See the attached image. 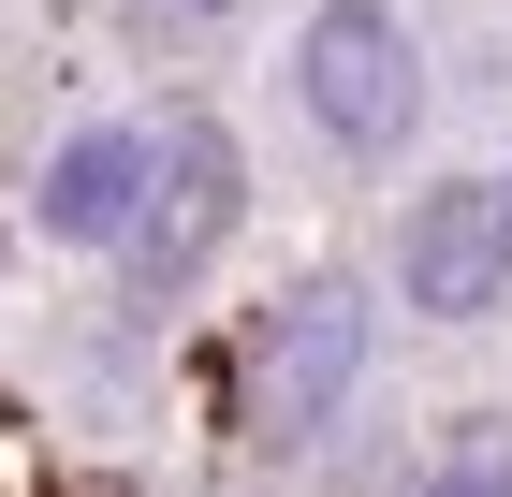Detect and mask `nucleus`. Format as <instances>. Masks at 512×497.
Here are the masks:
<instances>
[{
	"instance_id": "obj_1",
	"label": "nucleus",
	"mask_w": 512,
	"mask_h": 497,
	"mask_svg": "<svg viewBox=\"0 0 512 497\" xmlns=\"http://www.w3.org/2000/svg\"><path fill=\"white\" fill-rule=\"evenodd\" d=\"M352 381H366V278L322 264V278H293V293L249 322V351H235V439L249 454H308Z\"/></svg>"
},
{
	"instance_id": "obj_2",
	"label": "nucleus",
	"mask_w": 512,
	"mask_h": 497,
	"mask_svg": "<svg viewBox=\"0 0 512 497\" xmlns=\"http://www.w3.org/2000/svg\"><path fill=\"white\" fill-rule=\"evenodd\" d=\"M293 117H308L337 161H395L425 132V44L395 0H308L293 30Z\"/></svg>"
},
{
	"instance_id": "obj_3",
	"label": "nucleus",
	"mask_w": 512,
	"mask_h": 497,
	"mask_svg": "<svg viewBox=\"0 0 512 497\" xmlns=\"http://www.w3.org/2000/svg\"><path fill=\"white\" fill-rule=\"evenodd\" d=\"M235 220H249V147H235V132H176L147 220H132V249H118V264H132L118 293H132V307H176L220 249H235Z\"/></svg>"
},
{
	"instance_id": "obj_4",
	"label": "nucleus",
	"mask_w": 512,
	"mask_h": 497,
	"mask_svg": "<svg viewBox=\"0 0 512 497\" xmlns=\"http://www.w3.org/2000/svg\"><path fill=\"white\" fill-rule=\"evenodd\" d=\"M395 293L425 307V322H483L512 293V176H439L395 220Z\"/></svg>"
},
{
	"instance_id": "obj_5",
	"label": "nucleus",
	"mask_w": 512,
	"mask_h": 497,
	"mask_svg": "<svg viewBox=\"0 0 512 497\" xmlns=\"http://www.w3.org/2000/svg\"><path fill=\"white\" fill-rule=\"evenodd\" d=\"M161 147H176V132H147V117H74V132L44 147V176H30V220L59 234V249H132V220H147V191H161Z\"/></svg>"
},
{
	"instance_id": "obj_6",
	"label": "nucleus",
	"mask_w": 512,
	"mask_h": 497,
	"mask_svg": "<svg viewBox=\"0 0 512 497\" xmlns=\"http://www.w3.org/2000/svg\"><path fill=\"white\" fill-rule=\"evenodd\" d=\"M410 497H512V410H469V424L425 454V483H410Z\"/></svg>"
},
{
	"instance_id": "obj_7",
	"label": "nucleus",
	"mask_w": 512,
	"mask_h": 497,
	"mask_svg": "<svg viewBox=\"0 0 512 497\" xmlns=\"http://www.w3.org/2000/svg\"><path fill=\"white\" fill-rule=\"evenodd\" d=\"M249 0H118V30L132 44H205V30H235Z\"/></svg>"
}]
</instances>
